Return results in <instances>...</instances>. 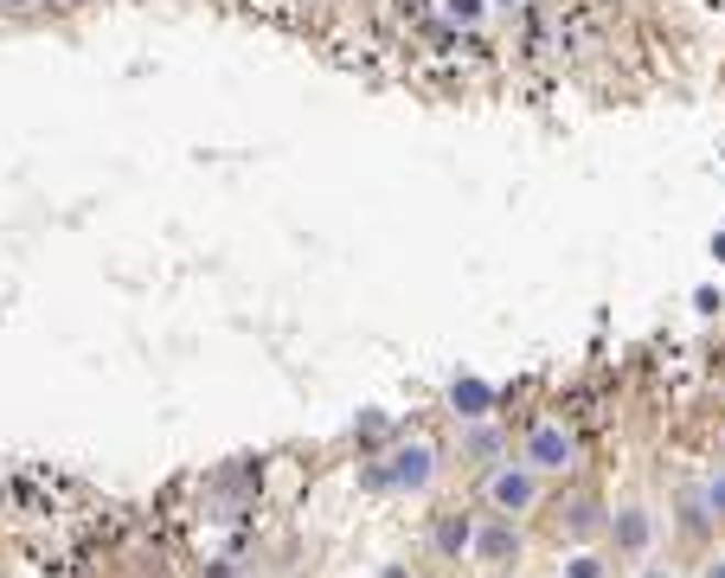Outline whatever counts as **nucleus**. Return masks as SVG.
Returning a JSON list of instances; mask_svg holds the SVG:
<instances>
[{
  "label": "nucleus",
  "instance_id": "1",
  "mask_svg": "<svg viewBox=\"0 0 725 578\" xmlns=\"http://www.w3.org/2000/svg\"><path fill=\"white\" fill-rule=\"evenodd\" d=\"M520 462L534 469V476H572L578 462H584V444H578V430L565 418H539L527 437H520Z\"/></svg>",
  "mask_w": 725,
  "mask_h": 578
},
{
  "label": "nucleus",
  "instance_id": "2",
  "mask_svg": "<svg viewBox=\"0 0 725 578\" xmlns=\"http://www.w3.org/2000/svg\"><path fill=\"white\" fill-rule=\"evenodd\" d=\"M482 501L495 508V514H534L539 501H546V476H534L520 457H507V462H495L488 469V482H482Z\"/></svg>",
  "mask_w": 725,
  "mask_h": 578
},
{
  "label": "nucleus",
  "instance_id": "3",
  "mask_svg": "<svg viewBox=\"0 0 725 578\" xmlns=\"http://www.w3.org/2000/svg\"><path fill=\"white\" fill-rule=\"evenodd\" d=\"M430 476H437V450L430 444H405V450H392L366 469V482L373 489H430Z\"/></svg>",
  "mask_w": 725,
  "mask_h": 578
},
{
  "label": "nucleus",
  "instance_id": "4",
  "mask_svg": "<svg viewBox=\"0 0 725 578\" xmlns=\"http://www.w3.org/2000/svg\"><path fill=\"white\" fill-rule=\"evenodd\" d=\"M469 553H475L482 566H501V559H514V553H520V534H514V521H507V514H495L482 534L469 539Z\"/></svg>",
  "mask_w": 725,
  "mask_h": 578
},
{
  "label": "nucleus",
  "instance_id": "5",
  "mask_svg": "<svg viewBox=\"0 0 725 578\" xmlns=\"http://www.w3.org/2000/svg\"><path fill=\"white\" fill-rule=\"evenodd\" d=\"M450 405H457V418H488V405H495V392L482 380H462L457 392H450Z\"/></svg>",
  "mask_w": 725,
  "mask_h": 578
},
{
  "label": "nucleus",
  "instance_id": "6",
  "mask_svg": "<svg viewBox=\"0 0 725 578\" xmlns=\"http://www.w3.org/2000/svg\"><path fill=\"white\" fill-rule=\"evenodd\" d=\"M649 514H642V508H629V514H616V546H623V553H642V546H649Z\"/></svg>",
  "mask_w": 725,
  "mask_h": 578
},
{
  "label": "nucleus",
  "instance_id": "7",
  "mask_svg": "<svg viewBox=\"0 0 725 578\" xmlns=\"http://www.w3.org/2000/svg\"><path fill=\"white\" fill-rule=\"evenodd\" d=\"M469 539H475V521H462V514H443V521H437V546H443V553H469Z\"/></svg>",
  "mask_w": 725,
  "mask_h": 578
},
{
  "label": "nucleus",
  "instance_id": "8",
  "mask_svg": "<svg viewBox=\"0 0 725 578\" xmlns=\"http://www.w3.org/2000/svg\"><path fill=\"white\" fill-rule=\"evenodd\" d=\"M482 13H488V0H443L450 26H482Z\"/></svg>",
  "mask_w": 725,
  "mask_h": 578
},
{
  "label": "nucleus",
  "instance_id": "9",
  "mask_svg": "<svg viewBox=\"0 0 725 578\" xmlns=\"http://www.w3.org/2000/svg\"><path fill=\"white\" fill-rule=\"evenodd\" d=\"M611 566H604V553H578L572 566H565V578H604Z\"/></svg>",
  "mask_w": 725,
  "mask_h": 578
},
{
  "label": "nucleus",
  "instance_id": "10",
  "mask_svg": "<svg viewBox=\"0 0 725 578\" xmlns=\"http://www.w3.org/2000/svg\"><path fill=\"white\" fill-rule=\"evenodd\" d=\"M706 508H713V514H725V476H713V482H706Z\"/></svg>",
  "mask_w": 725,
  "mask_h": 578
},
{
  "label": "nucleus",
  "instance_id": "11",
  "mask_svg": "<svg viewBox=\"0 0 725 578\" xmlns=\"http://www.w3.org/2000/svg\"><path fill=\"white\" fill-rule=\"evenodd\" d=\"M39 0H0V13H33Z\"/></svg>",
  "mask_w": 725,
  "mask_h": 578
},
{
  "label": "nucleus",
  "instance_id": "12",
  "mask_svg": "<svg viewBox=\"0 0 725 578\" xmlns=\"http://www.w3.org/2000/svg\"><path fill=\"white\" fill-rule=\"evenodd\" d=\"M488 7H507V13H514V7H527V0H488Z\"/></svg>",
  "mask_w": 725,
  "mask_h": 578
}]
</instances>
